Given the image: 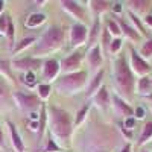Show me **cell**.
Listing matches in <instances>:
<instances>
[{
  "mask_svg": "<svg viewBox=\"0 0 152 152\" xmlns=\"http://www.w3.org/2000/svg\"><path fill=\"white\" fill-rule=\"evenodd\" d=\"M47 128L53 140L64 149L72 146V137L75 131V119L72 114L55 105L47 107Z\"/></svg>",
  "mask_w": 152,
  "mask_h": 152,
  "instance_id": "obj_1",
  "label": "cell"
},
{
  "mask_svg": "<svg viewBox=\"0 0 152 152\" xmlns=\"http://www.w3.org/2000/svg\"><path fill=\"white\" fill-rule=\"evenodd\" d=\"M111 79L114 85V93L119 94L126 102L132 100L135 94V85H137V76L134 75L129 61L125 55H119L111 62Z\"/></svg>",
  "mask_w": 152,
  "mask_h": 152,
  "instance_id": "obj_2",
  "label": "cell"
},
{
  "mask_svg": "<svg viewBox=\"0 0 152 152\" xmlns=\"http://www.w3.org/2000/svg\"><path fill=\"white\" fill-rule=\"evenodd\" d=\"M64 43H66L64 28L59 26V24H52L37 38V43L32 46V50H31V56L40 58V59L49 58V55L62 49Z\"/></svg>",
  "mask_w": 152,
  "mask_h": 152,
  "instance_id": "obj_3",
  "label": "cell"
},
{
  "mask_svg": "<svg viewBox=\"0 0 152 152\" xmlns=\"http://www.w3.org/2000/svg\"><path fill=\"white\" fill-rule=\"evenodd\" d=\"M88 72L79 70L75 73H66L61 75L59 78L53 82V88L62 96H75L84 88H87L88 84Z\"/></svg>",
  "mask_w": 152,
  "mask_h": 152,
  "instance_id": "obj_4",
  "label": "cell"
},
{
  "mask_svg": "<svg viewBox=\"0 0 152 152\" xmlns=\"http://www.w3.org/2000/svg\"><path fill=\"white\" fill-rule=\"evenodd\" d=\"M12 99L17 105V108L21 113H34L38 111L43 107L41 99L37 96V93H29V91H14L12 93Z\"/></svg>",
  "mask_w": 152,
  "mask_h": 152,
  "instance_id": "obj_5",
  "label": "cell"
},
{
  "mask_svg": "<svg viewBox=\"0 0 152 152\" xmlns=\"http://www.w3.org/2000/svg\"><path fill=\"white\" fill-rule=\"evenodd\" d=\"M128 61H129V66H131L134 75L138 76V78L152 75V64L138 55V50H135V47L132 44H129V58H128Z\"/></svg>",
  "mask_w": 152,
  "mask_h": 152,
  "instance_id": "obj_6",
  "label": "cell"
},
{
  "mask_svg": "<svg viewBox=\"0 0 152 152\" xmlns=\"http://www.w3.org/2000/svg\"><path fill=\"white\" fill-rule=\"evenodd\" d=\"M88 34H90V28L87 24H82V23H73L70 26V31H69V43H70V47L78 50L81 49L82 46H85L88 43Z\"/></svg>",
  "mask_w": 152,
  "mask_h": 152,
  "instance_id": "obj_7",
  "label": "cell"
},
{
  "mask_svg": "<svg viewBox=\"0 0 152 152\" xmlns=\"http://www.w3.org/2000/svg\"><path fill=\"white\" fill-rule=\"evenodd\" d=\"M59 6L72 18H75V23L87 24V21H88V8L87 6H82L79 2H75V0H62V2H59Z\"/></svg>",
  "mask_w": 152,
  "mask_h": 152,
  "instance_id": "obj_8",
  "label": "cell"
},
{
  "mask_svg": "<svg viewBox=\"0 0 152 152\" xmlns=\"http://www.w3.org/2000/svg\"><path fill=\"white\" fill-rule=\"evenodd\" d=\"M44 59L40 58H34V56H21V58H15L11 61V69L15 72H21V73H28V72H37L43 67Z\"/></svg>",
  "mask_w": 152,
  "mask_h": 152,
  "instance_id": "obj_9",
  "label": "cell"
},
{
  "mask_svg": "<svg viewBox=\"0 0 152 152\" xmlns=\"http://www.w3.org/2000/svg\"><path fill=\"white\" fill-rule=\"evenodd\" d=\"M85 59V53L82 52L81 49L75 50L70 55H67L64 59L61 61V75H66V73H75V72H79L82 70L81 66Z\"/></svg>",
  "mask_w": 152,
  "mask_h": 152,
  "instance_id": "obj_10",
  "label": "cell"
},
{
  "mask_svg": "<svg viewBox=\"0 0 152 152\" xmlns=\"http://www.w3.org/2000/svg\"><path fill=\"white\" fill-rule=\"evenodd\" d=\"M85 62L90 73H97L99 70H102V64H104V50L100 47V44H96L93 47H90L85 53Z\"/></svg>",
  "mask_w": 152,
  "mask_h": 152,
  "instance_id": "obj_11",
  "label": "cell"
},
{
  "mask_svg": "<svg viewBox=\"0 0 152 152\" xmlns=\"http://www.w3.org/2000/svg\"><path fill=\"white\" fill-rule=\"evenodd\" d=\"M41 76L44 84H52L61 76V61L56 58H46L41 67Z\"/></svg>",
  "mask_w": 152,
  "mask_h": 152,
  "instance_id": "obj_12",
  "label": "cell"
},
{
  "mask_svg": "<svg viewBox=\"0 0 152 152\" xmlns=\"http://www.w3.org/2000/svg\"><path fill=\"white\" fill-rule=\"evenodd\" d=\"M111 108H113V113L116 114V116L122 117L123 120L134 117V108L129 105V102H126L125 99H122L116 93L111 94Z\"/></svg>",
  "mask_w": 152,
  "mask_h": 152,
  "instance_id": "obj_13",
  "label": "cell"
},
{
  "mask_svg": "<svg viewBox=\"0 0 152 152\" xmlns=\"http://www.w3.org/2000/svg\"><path fill=\"white\" fill-rule=\"evenodd\" d=\"M91 102L99 111H102V113H105L111 108V93H110L107 85H102L94 93V96L91 97Z\"/></svg>",
  "mask_w": 152,
  "mask_h": 152,
  "instance_id": "obj_14",
  "label": "cell"
},
{
  "mask_svg": "<svg viewBox=\"0 0 152 152\" xmlns=\"http://www.w3.org/2000/svg\"><path fill=\"white\" fill-rule=\"evenodd\" d=\"M116 17V20H117V23H119V26H120V31H122V37L125 38V40H128L129 41V44H132V43H138L142 40V35L138 34L134 28H132V24L126 20V18H123L122 15H114Z\"/></svg>",
  "mask_w": 152,
  "mask_h": 152,
  "instance_id": "obj_15",
  "label": "cell"
},
{
  "mask_svg": "<svg viewBox=\"0 0 152 152\" xmlns=\"http://www.w3.org/2000/svg\"><path fill=\"white\" fill-rule=\"evenodd\" d=\"M151 6H152V2H148V0H129V2H125L126 11L132 12V14L142 18L151 14Z\"/></svg>",
  "mask_w": 152,
  "mask_h": 152,
  "instance_id": "obj_16",
  "label": "cell"
},
{
  "mask_svg": "<svg viewBox=\"0 0 152 152\" xmlns=\"http://www.w3.org/2000/svg\"><path fill=\"white\" fill-rule=\"evenodd\" d=\"M6 126H8V132H9V140H11V146L14 148L15 152H26V146H24V142L17 129V126L12 123L11 120L6 122Z\"/></svg>",
  "mask_w": 152,
  "mask_h": 152,
  "instance_id": "obj_17",
  "label": "cell"
},
{
  "mask_svg": "<svg viewBox=\"0 0 152 152\" xmlns=\"http://www.w3.org/2000/svg\"><path fill=\"white\" fill-rule=\"evenodd\" d=\"M88 11H91L94 17H102L108 12H111L113 8V2H107V0H90L87 3Z\"/></svg>",
  "mask_w": 152,
  "mask_h": 152,
  "instance_id": "obj_18",
  "label": "cell"
},
{
  "mask_svg": "<svg viewBox=\"0 0 152 152\" xmlns=\"http://www.w3.org/2000/svg\"><path fill=\"white\" fill-rule=\"evenodd\" d=\"M104 75H105V70L102 69V70H99L97 73H94V75H93V78L88 81L87 88H85V94H87L88 99H91V97L94 96V93L104 85V84H102V81H104Z\"/></svg>",
  "mask_w": 152,
  "mask_h": 152,
  "instance_id": "obj_19",
  "label": "cell"
},
{
  "mask_svg": "<svg viewBox=\"0 0 152 152\" xmlns=\"http://www.w3.org/2000/svg\"><path fill=\"white\" fill-rule=\"evenodd\" d=\"M102 23H100V17H94V21H93V26L90 28V34H88V49L99 44V40H100V35H102Z\"/></svg>",
  "mask_w": 152,
  "mask_h": 152,
  "instance_id": "obj_20",
  "label": "cell"
},
{
  "mask_svg": "<svg viewBox=\"0 0 152 152\" xmlns=\"http://www.w3.org/2000/svg\"><path fill=\"white\" fill-rule=\"evenodd\" d=\"M135 93L142 97H149L152 94V81H151V75L149 76H142L137 79L135 85Z\"/></svg>",
  "mask_w": 152,
  "mask_h": 152,
  "instance_id": "obj_21",
  "label": "cell"
},
{
  "mask_svg": "<svg viewBox=\"0 0 152 152\" xmlns=\"http://www.w3.org/2000/svg\"><path fill=\"white\" fill-rule=\"evenodd\" d=\"M152 140V119H148L142 128V132L137 138V146H145Z\"/></svg>",
  "mask_w": 152,
  "mask_h": 152,
  "instance_id": "obj_22",
  "label": "cell"
},
{
  "mask_svg": "<svg viewBox=\"0 0 152 152\" xmlns=\"http://www.w3.org/2000/svg\"><path fill=\"white\" fill-rule=\"evenodd\" d=\"M46 20H47V17H46L44 12H32V14L28 15L24 26L29 28V29H37V28H40L41 24H44Z\"/></svg>",
  "mask_w": 152,
  "mask_h": 152,
  "instance_id": "obj_23",
  "label": "cell"
},
{
  "mask_svg": "<svg viewBox=\"0 0 152 152\" xmlns=\"http://www.w3.org/2000/svg\"><path fill=\"white\" fill-rule=\"evenodd\" d=\"M126 14H128V21L132 24V28L140 34L142 37H149V34H148V31H146V26H145V23H143V18L142 17H138V15H135V14H132V12H128L126 11Z\"/></svg>",
  "mask_w": 152,
  "mask_h": 152,
  "instance_id": "obj_24",
  "label": "cell"
},
{
  "mask_svg": "<svg viewBox=\"0 0 152 152\" xmlns=\"http://www.w3.org/2000/svg\"><path fill=\"white\" fill-rule=\"evenodd\" d=\"M105 29L110 32V35L113 38H123L122 37V31H120V26L116 20L114 15H110L107 20H105Z\"/></svg>",
  "mask_w": 152,
  "mask_h": 152,
  "instance_id": "obj_25",
  "label": "cell"
},
{
  "mask_svg": "<svg viewBox=\"0 0 152 152\" xmlns=\"http://www.w3.org/2000/svg\"><path fill=\"white\" fill-rule=\"evenodd\" d=\"M37 43V37H24V38H21V40L15 44V47L12 49V53H20V52H23V50H26V49H32V46Z\"/></svg>",
  "mask_w": 152,
  "mask_h": 152,
  "instance_id": "obj_26",
  "label": "cell"
},
{
  "mask_svg": "<svg viewBox=\"0 0 152 152\" xmlns=\"http://www.w3.org/2000/svg\"><path fill=\"white\" fill-rule=\"evenodd\" d=\"M90 110H91V104L87 102L85 105H82L78 113H76V117H75V128H78V126H81L87 119H88V114H90Z\"/></svg>",
  "mask_w": 152,
  "mask_h": 152,
  "instance_id": "obj_27",
  "label": "cell"
},
{
  "mask_svg": "<svg viewBox=\"0 0 152 152\" xmlns=\"http://www.w3.org/2000/svg\"><path fill=\"white\" fill-rule=\"evenodd\" d=\"M138 55L143 59L151 61L152 59V35H149L146 40L142 43V46L138 47Z\"/></svg>",
  "mask_w": 152,
  "mask_h": 152,
  "instance_id": "obj_28",
  "label": "cell"
},
{
  "mask_svg": "<svg viewBox=\"0 0 152 152\" xmlns=\"http://www.w3.org/2000/svg\"><path fill=\"white\" fill-rule=\"evenodd\" d=\"M52 90H53V85L52 84H38L37 87V96L41 99V102H46V100L50 97V94H52Z\"/></svg>",
  "mask_w": 152,
  "mask_h": 152,
  "instance_id": "obj_29",
  "label": "cell"
},
{
  "mask_svg": "<svg viewBox=\"0 0 152 152\" xmlns=\"http://www.w3.org/2000/svg\"><path fill=\"white\" fill-rule=\"evenodd\" d=\"M123 44H125V38H113V41L110 43V47H108V53L111 56H117L122 52Z\"/></svg>",
  "mask_w": 152,
  "mask_h": 152,
  "instance_id": "obj_30",
  "label": "cell"
},
{
  "mask_svg": "<svg viewBox=\"0 0 152 152\" xmlns=\"http://www.w3.org/2000/svg\"><path fill=\"white\" fill-rule=\"evenodd\" d=\"M21 82L26 85L28 88H34V87H38V82H37V75L35 72H28V73H23L21 75Z\"/></svg>",
  "mask_w": 152,
  "mask_h": 152,
  "instance_id": "obj_31",
  "label": "cell"
},
{
  "mask_svg": "<svg viewBox=\"0 0 152 152\" xmlns=\"http://www.w3.org/2000/svg\"><path fill=\"white\" fill-rule=\"evenodd\" d=\"M43 152H62V148L53 140L52 137L49 135V138L44 143V148H43Z\"/></svg>",
  "mask_w": 152,
  "mask_h": 152,
  "instance_id": "obj_32",
  "label": "cell"
},
{
  "mask_svg": "<svg viewBox=\"0 0 152 152\" xmlns=\"http://www.w3.org/2000/svg\"><path fill=\"white\" fill-rule=\"evenodd\" d=\"M11 72H12V69H11V62L0 59V76H3L5 79L9 81V79H11Z\"/></svg>",
  "mask_w": 152,
  "mask_h": 152,
  "instance_id": "obj_33",
  "label": "cell"
},
{
  "mask_svg": "<svg viewBox=\"0 0 152 152\" xmlns=\"http://www.w3.org/2000/svg\"><path fill=\"white\" fill-rule=\"evenodd\" d=\"M11 20H12V18H11L8 14H2V15H0V35H6Z\"/></svg>",
  "mask_w": 152,
  "mask_h": 152,
  "instance_id": "obj_34",
  "label": "cell"
},
{
  "mask_svg": "<svg viewBox=\"0 0 152 152\" xmlns=\"http://www.w3.org/2000/svg\"><path fill=\"white\" fill-rule=\"evenodd\" d=\"M9 96V84L8 79L0 76V99H6Z\"/></svg>",
  "mask_w": 152,
  "mask_h": 152,
  "instance_id": "obj_35",
  "label": "cell"
},
{
  "mask_svg": "<svg viewBox=\"0 0 152 152\" xmlns=\"http://www.w3.org/2000/svg\"><path fill=\"white\" fill-rule=\"evenodd\" d=\"M125 11H126L125 3H120V2H113V8H111L113 15H122Z\"/></svg>",
  "mask_w": 152,
  "mask_h": 152,
  "instance_id": "obj_36",
  "label": "cell"
},
{
  "mask_svg": "<svg viewBox=\"0 0 152 152\" xmlns=\"http://www.w3.org/2000/svg\"><path fill=\"white\" fill-rule=\"evenodd\" d=\"M134 117H135L137 120L145 119V117H146V108H145L143 105H137V107L134 108Z\"/></svg>",
  "mask_w": 152,
  "mask_h": 152,
  "instance_id": "obj_37",
  "label": "cell"
},
{
  "mask_svg": "<svg viewBox=\"0 0 152 152\" xmlns=\"http://www.w3.org/2000/svg\"><path fill=\"white\" fill-rule=\"evenodd\" d=\"M123 128L125 129H129V131H134L135 126H137V119L135 117H129V119H125L123 120Z\"/></svg>",
  "mask_w": 152,
  "mask_h": 152,
  "instance_id": "obj_38",
  "label": "cell"
},
{
  "mask_svg": "<svg viewBox=\"0 0 152 152\" xmlns=\"http://www.w3.org/2000/svg\"><path fill=\"white\" fill-rule=\"evenodd\" d=\"M116 152H132V145H131V142H126V143H123Z\"/></svg>",
  "mask_w": 152,
  "mask_h": 152,
  "instance_id": "obj_39",
  "label": "cell"
},
{
  "mask_svg": "<svg viewBox=\"0 0 152 152\" xmlns=\"http://www.w3.org/2000/svg\"><path fill=\"white\" fill-rule=\"evenodd\" d=\"M143 23H145L146 29H152V12L143 17Z\"/></svg>",
  "mask_w": 152,
  "mask_h": 152,
  "instance_id": "obj_40",
  "label": "cell"
},
{
  "mask_svg": "<svg viewBox=\"0 0 152 152\" xmlns=\"http://www.w3.org/2000/svg\"><path fill=\"white\" fill-rule=\"evenodd\" d=\"M120 132H122V135H123V137H126V140H132V131L125 129L123 126H120Z\"/></svg>",
  "mask_w": 152,
  "mask_h": 152,
  "instance_id": "obj_41",
  "label": "cell"
},
{
  "mask_svg": "<svg viewBox=\"0 0 152 152\" xmlns=\"http://www.w3.org/2000/svg\"><path fill=\"white\" fill-rule=\"evenodd\" d=\"M0 149H5V134H3L2 126H0Z\"/></svg>",
  "mask_w": 152,
  "mask_h": 152,
  "instance_id": "obj_42",
  "label": "cell"
},
{
  "mask_svg": "<svg viewBox=\"0 0 152 152\" xmlns=\"http://www.w3.org/2000/svg\"><path fill=\"white\" fill-rule=\"evenodd\" d=\"M5 14V2L3 0H0V15Z\"/></svg>",
  "mask_w": 152,
  "mask_h": 152,
  "instance_id": "obj_43",
  "label": "cell"
},
{
  "mask_svg": "<svg viewBox=\"0 0 152 152\" xmlns=\"http://www.w3.org/2000/svg\"><path fill=\"white\" fill-rule=\"evenodd\" d=\"M146 146H148V151H149V152H152V140H151V142H149Z\"/></svg>",
  "mask_w": 152,
  "mask_h": 152,
  "instance_id": "obj_44",
  "label": "cell"
},
{
  "mask_svg": "<svg viewBox=\"0 0 152 152\" xmlns=\"http://www.w3.org/2000/svg\"><path fill=\"white\" fill-rule=\"evenodd\" d=\"M146 100H148V102H151V105H152V94L149 97H146Z\"/></svg>",
  "mask_w": 152,
  "mask_h": 152,
  "instance_id": "obj_45",
  "label": "cell"
},
{
  "mask_svg": "<svg viewBox=\"0 0 152 152\" xmlns=\"http://www.w3.org/2000/svg\"><path fill=\"white\" fill-rule=\"evenodd\" d=\"M142 152H149V151H148V149H143V151H142Z\"/></svg>",
  "mask_w": 152,
  "mask_h": 152,
  "instance_id": "obj_46",
  "label": "cell"
},
{
  "mask_svg": "<svg viewBox=\"0 0 152 152\" xmlns=\"http://www.w3.org/2000/svg\"><path fill=\"white\" fill-rule=\"evenodd\" d=\"M149 110H151V113H152V105H149Z\"/></svg>",
  "mask_w": 152,
  "mask_h": 152,
  "instance_id": "obj_47",
  "label": "cell"
},
{
  "mask_svg": "<svg viewBox=\"0 0 152 152\" xmlns=\"http://www.w3.org/2000/svg\"><path fill=\"white\" fill-rule=\"evenodd\" d=\"M151 81H152V75H151Z\"/></svg>",
  "mask_w": 152,
  "mask_h": 152,
  "instance_id": "obj_48",
  "label": "cell"
},
{
  "mask_svg": "<svg viewBox=\"0 0 152 152\" xmlns=\"http://www.w3.org/2000/svg\"><path fill=\"white\" fill-rule=\"evenodd\" d=\"M0 37H2V35H0Z\"/></svg>",
  "mask_w": 152,
  "mask_h": 152,
  "instance_id": "obj_49",
  "label": "cell"
},
{
  "mask_svg": "<svg viewBox=\"0 0 152 152\" xmlns=\"http://www.w3.org/2000/svg\"><path fill=\"white\" fill-rule=\"evenodd\" d=\"M62 152H64V151H62Z\"/></svg>",
  "mask_w": 152,
  "mask_h": 152,
  "instance_id": "obj_50",
  "label": "cell"
}]
</instances>
